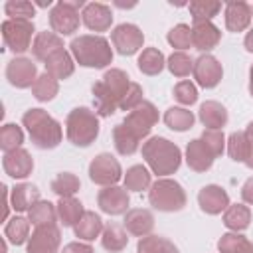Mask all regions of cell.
<instances>
[{
  "label": "cell",
  "instance_id": "cell-1",
  "mask_svg": "<svg viewBox=\"0 0 253 253\" xmlns=\"http://www.w3.org/2000/svg\"><path fill=\"white\" fill-rule=\"evenodd\" d=\"M130 77L117 67H111L103 73L99 81L93 83V103H95V113L99 117H111L119 107L123 97L126 95L130 87Z\"/></svg>",
  "mask_w": 253,
  "mask_h": 253
},
{
  "label": "cell",
  "instance_id": "cell-2",
  "mask_svg": "<svg viewBox=\"0 0 253 253\" xmlns=\"http://www.w3.org/2000/svg\"><path fill=\"white\" fill-rule=\"evenodd\" d=\"M22 125L26 126L32 144L40 150H51L59 146L63 138V128L59 121H55L43 109H28L22 115Z\"/></svg>",
  "mask_w": 253,
  "mask_h": 253
},
{
  "label": "cell",
  "instance_id": "cell-3",
  "mask_svg": "<svg viewBox=\"0 0 253 253\" xmlns=\"http://www.w3.org/2000/svg\"><path fill=\"white\" fill-rule=\"evenodd\" d=\"M142 158L146 166L152 170V174L160 178L174 174L182 164V152L178 144L164 136H150L142 144Z\"/></svg>",
  "mask_w": 253,
  "mask_h": 253
},
{
  "label": "cell",
  "instance_id": "cell-4",
  "mask_svg": "<svg viewBox=\"0 0 253 253\" xmlns=\"http://www.w3.org/2000/svg\"><path fill=\"white\" fill-rule=\"evenodd\" d=\"M69 51L73 55V59L83 65V67H91V69H105L107 65L113 63V47L111 42L103 36H79L73 38L69 43Z\"/></svg>",
  "mask_w": 253,
  "mask_h": 253
},
{
  "label": "cell",
  "instance_id": "cell-5",
  "mask_svg": "<svg viewBox=\"0 0 253 253\" xmlns=\"http://www.w3.org/2000/svg\"><path fill=\"white\" fill-rule=\"evenodd\" d=\"M65 136L73 146H91L99 136V115L87 107L71 109L65 119Z\"/></svg>",
  "mask_w": 253,
  "mask_h": 253
},
{
  "label": "cell",
  "instance_id": "cell-6",
  "mask_svg": "<svg viewBox=\"0 0 253 253\" xmlns=\"http://www.w3.org/2000/svg\"><path fill=\"white\" fill-rule=\"evenodd\" d=\"M148 202L154 210L172 213V211L184 210L188 198H186V190L182 188L180 182H176L172 178H158L148 188Z\"/></svg>",
  "mask_w": 253,
  "mask_h": 253
},
{
  "label": "cell",
  "instance_id": "cell-7",
  "mask_svg": "<svg viewBox=\"0 0 253 253\" xmlns=\"http://www.w3.org/2000/svg\"><path fill=\"white\" fill-rule=\"evenodd\" d=\"M79 8H85L83 0H59L57 4L51 6L49 10V28L51 32H55L57 36H71L79 30L81 22V14Z\"/></svg>",
  "mask_w": 253,
  "mask_h": 253
},
{
  "label": "cell",
  "instance_id": "cell-8",
  "mask_svg": "<svg viewBox=\"0 0 253 253\" xmlns=\"http://www.w3.org/2000/svg\"><path fill=\"white\" fill-rule=\"evenodd\" d=\"M34 22L32 20H10L6 18L2 22V40L4 45L16 55L26 53L28 49H32V43L36 38L34 36Z\"/></svg>",
  "mask_w": 253,
  "mask_h": 253
},
{
  "label": "cell",
  "instance_id": "cell-9",
  "mask_svg": "<svg viewBox=\"0 0 253 253\" xmlns=\"http://www.w3.org/2000/svg\"><path fill=\"white\" fill-rule=\"evenodd\" d=\"M123 168H121V162L109 154V152H101L97 154L91 164H89V178L93 184L97 186H117V182L123 178Z\"/></svg>",
  "mask_w": 253,
  "mask_h": 253
},
{
  "label": "cell",
  "instance_id": "cell-10",
  "mask_svg": "<svg viewBox=\"0 0 253 253\" xmlns=\"http://www.w3.org/2000/svg\"><path fill=\"white\" fill-rule=\"evenodd\" d=\"M158 123V109L150 101H142L138 107H134L130 113H126L123 125L138 138H146L152 130V126Z\"/></svg>",
  "mask_w": 253,
  "mask_h": 253
},
{
  "label": "cell",
  "instance_id": "cell-11",
  "mask_svg": "<svg viewBox=\"0 0 253 253\" xmlns=\"http://www.w3.org/2000/svg\"><path fill=\"white\" fill-rule=\"evenodd\" d=\"M111 43L121 55H134L144 45V34L136 24H119L111 32Z\"/></svg>",
  "mask_w": 253,
  "mask_h": 253
},
{
  "label": "cell",
  "instance_id": "cell-12",
  "mask_svg": "<svg viewBox=\"0 0 253 253\" xmlns=\"http://www.w3.org/2000/svg\"><path fill=\"white\" fill-rule=\"evenodd\" d=\"M192 75L196 79V83L204 89H213L219 85L221 77H223V67L219 63V59L211 53H202L198 59H194V69Z\"/></svg>",
  "mask_w": 253,
  "mask_h": 253
},
{
  "label": "cell",
  "instance_id": "cell-13",
  "mask_svg": "<svg viewBox=\"0 0 253 253\" xmlns=\"http://www.w3.org/2000/svg\"><path fill=\"white\" fill-rule=\"evenodd\" d=\"M6 79L16 89H28L38 79V67L30 57H14L6 65Z\"/></svg>",
  "mask_w": 253,
  "mask_h": 253
},
{
  "label": "cell",
  "instance_id": "cell-14",
  "mask_svg": "<svg viewBox=\"0 0 253 253\" xmlns=\"http://www.w3.org/2000/svg\"><path fill=\"white\" fill-rule=\"evenodd\" d=\"M97 206L109 215H123L128 211L130 196L125 186H107L97 194Z\"/></svg>",
  "mask_w": 253,
  "mask_h": 253
},
{
  "label": "cell",
  "instance_id": "cell-15",
  "mask_svg": "<svg viewBox=\"0 0 253 253\" xmlns=\"http://www.w3.org/2000/svg\"><path fill=\"white\" fill-rule=\"evenodd\" d=\"M61 231L57 225L36 227L26 243V253H59Z\"/></svg>",
  "mask_w": 253,
  "mask_h": 253
},
{
  "label": "cell",
  "instance_id": "cell-16",
  "mask_svg": "<svg viewBox=\"0 0 253 253\" xmlns=\"http://www.w3.org/2000/svg\"><path fill=\"white\" fill-rule=\"evenodd\" d=\"M2 168L4 172L14 180H24L34 170V158L26 148H16L10 152H4L2 156Z\"/></svg>",
  "mask_w": 253,
  "mask_h": 253
},
{
  "label": "cell",
  "instance_id": "cell-17",
  "mask_svg": "<svg viewBox=\"0 0 253 253\" xmlns=\"http://www.w3.org/2000/svg\"><path fill=\"white\" fill-rule=\"evenodd\" d=\"M198 206L204 213L217 215L229 208V194L217 184H208L198 192Z\"/></svg>",
  "mask_w": 253,
  "mask_h": 253
},
{
  "label": "cell",
  "instance_id": "cell-18",
  "mask_svg": "<svg viewBox=\"0 0 253 253\" xmlns=\"http://www.w3.org/2000/svg\"><path fill=\"white\" fill-rule=\"evenodd\" d=\"M81 22L91 32H107L113 24V10L103 2H87L81 10Z\"/></svg>",
  "mask_w": 253,
  "mask_h": 253
},
{
  "label": "cell",
  "instance_id": "cell-19",
  "mask_svg": "<svg viewBox=\"0 0 253 253\" xmlns=\"http://www.w3.org/2000/svg\"><path fill=\"white\" fill-rule=\"evenodd\" d=\"M213 152L206 146V142L202 138H194L186 144V164L190 166V170L194 172H208L213 166Z\"/></svg>",
  "mask_w": 253,
  "mask_h": 253
},
{
  "label": "cell",
  "instance_id": "cell-20",
  "mask_svg": "<svg viewBox=\"0 0 253 253\" xmlns=\"http://www.w3.org/2000/svg\"><path fill=\"white\" fill-rule=\"evenodd\" d=\"M221 42V32L213 22H200L192 26V47L210 53Z\"/></svg>",
  "mask_w": 253,
  "mask_h": 253
},
{
  "label": "cell",
  "instance_id": "cell-21",
  "mask_svg": "<svg viewBox=\"0 0 253 253\" xmlns=\"http://www.w3.org/2000/svg\"><path fill=\"white\" fill-rule=\"evenodd\" d=\"M123 227L134 237H146L154 227V215L144 208H132L125 213Z\"/></svg>",
  "mask_w": 253,
  "mask_h": 253
},
{
  "label": "cell",
  "instance_id": "cell-22",
  "mask_svg": "<svg viewBox=\"0 0 253 253\" xmlns=\"http://www.w3.org/2000/svg\"><path fill=\"white\" fill-rule=\"evenodd\" d=\"M251 6L247 2H227L223 8V20H225V28L229 32H243L249 28L251 24Z\"/></svg>",
  "mask_w": 253,
  "mask_h": 253
},
{
  "label": "cell",
  "instance_id": "cell-23",
  "mask_svg": "<svg viewBox=\"0 0 253 253\" xmlns=\"http://www.w3.org/2000/svg\"><path fill=\"white\" fill-rule=\"evenodd\" d=\"M63 49V40L61 36H57L55 32H38L36 38H34V43H32V55L38 59V61H47L55 51Z\"/></svg>",
  "mask_w": 253,
  "mask_h": 253
},
{
  "label": "cell",
  "instance_id": "cell-24",
  "mask_svg": "<svg viewBox=\"0 0 253 253\" xmlns=\"http://www.w3.org/2000/svg\"><path fill=\"white\" fill-rule=\"evenodd\" d=\"M198 119L202 121V125L210 130H221L227 121H229V115H227V109L217 103V101H204L200 105V111H198Z\"/></svg>",
  "mask_w": 253,
  "mask_h": 253
},
{
  "label": "cell",
  "instance_id": "cell-25",
  "mask_svg": "<svg viewBox=\"0 0 253 253\" xmlns=\"http://www.w3.org/2000/svg\"><path fill=\"white\" fill-rule=\"evenodd\" d=\"M40 202V190L36 184L20 182L10 190V204L14 211H30Z\"/></svg>",
  "mask_w": 253,
  "mask_h": 253
},
{
  "label": "cell",
  "instance_id": "cell-26",
  "mask_svg": "<svg viewBox=\"0 0 253 253\" xmlns=\"http://www.w3.org/2000/svg\"><path fill=\"white\" fill-rule=\"evenodd\" d=\"M103 229H105V223H103L101 215L95 213V211H89V210H85L83 217H81V219L75 223V227H73L75 237H79V239L85 241V243L93 241L95 237H101Z\"/></svg>",
  "mask_w": 253,
  "mask_h": 253
},
{
  "label": "cell",
  "instance_id": "cell-27",
  "mask_svg": "<svg viewBox=\"0 0 253 253\" xmlns=\"http://www.w3.org/2000/svg\"><path fill=\"white\" fill-rule=\"evenodd\" d=\"M43 65H45V71H47L51 77H55L57 81H59V79H67V77H71L73 71H75L73 55H71V51H67V49H59V51H55Z\"/></svg>",
  "mask_w": 253,
  "mask_h": 253
},
{
  "label": "cell",
  "instance_id": "cell-28",
  "mask_svg": "<svg viewBox=\"0 0 253 253\" xmlns=\"http://www.w3.org/2000/svg\"><path fill=\"white\" fill-rule=\"evenodd\" d=\"M221 219L227 229L241 233L251 225V210L247 204H229V208L223 211Z\"/></svg>",
  "mask_w": 253,
  "mask_h": 253
},
{
  "label": "cell",
  "instance_id": "cell-29",
  "mask_svg": "<svg viewBox=\"0 0 253 253\" xmlns=\"http://www.w3.org/2000/svg\"><path fill=\"white\" fill-rule=\"evenodd\" d=\"M28 219L34 227H47V225H57V206L47 202V200H40L36 206H32V210L28 211Z\"/></svg>",
  "mask_w": 253,
  "mask_h": 253
},
{
  "label": "cell",
  "instance_id": "cell-30",
  "mask_svg": "<svg viewBox=\"0 0 253 253\" xmlns=\"http://www.w3.org/2000/svg\"><path fill=\"white\" fill-rule=\"evenodd\" d=\"M101 245L109 253H119L128 245V231L119 223H107L101 233Z\"/></svg>",
  "mask_w": 253,
  "mask_h": 253
},
{
  "label": "cell",
  "instance_id": "cell-31",
  "mask_svg": "<svg viewBox=\"0 0 253 253\" xmlns=\"http://www.w3.org/2000/svg\"><path fill=\"white\" fill-rule=\"evenodd\" d=\"M57 206V217L63 227H75V223L83 217L85 208L77 198H59Z\"/></svg>",
  "mask_w": 253,
  "mask_h": 253
},
{
  "label": "cell",
  "instance_id": "cell-32",
  "mask_svg": "<svg viewBox=\"0 0 253 253\" xmlns=\"http://www.w3.org/2000/svg\"><path fill=\"white\" fill-rule=\"evenodd\" d=\"M123 182L128 192H142L152 186V174L144 164H134V166L126 168Z\"/></svg>",
  "mask_w": 253,
  "mask_h": 253
},
{
  "label": "cell",
  "instance_id": "cell-33",
  "mask_svg": "<svg viewBox=\"0 0 253 253\" xmlns=\"http://www.w3.org/2000/svg\"><path fill=\"white\" fill-rule=\"evenodd\" d=\"M136 65L144 75H158L166 67V57L158 47H144L138 55Z\"/></svg>",
  "mask_w": 253,
  "mask_h": 253
},
{
  "label": "cell",
  "instance_id": "cell-34",
  "mask_svg": "<svg viewBox=\"0 0 253 253\" xmlns=\"http://www.w3.org/2000/svg\"><path fill=\"white\" fill-rule=\"evenodd\" d=\"M113 144H115V150H117L121 156H130V154H134V152L138 150L140 140H138L123 123H119V125H115V128H113Z\"/></svg>",
  "mask_w": 253,
  "mask_h": 253
},
{
  "label": "cell",
  "instance_id": "cell-35",
  "mask_svg": "<svg viewBox=\"0 0 253 253\" xmlns=\"http://www.w3.org/2000/svg\"><path fill=\"white\" fill-rule=\"evenodd\" d=\"M30 219L22 217V215H12L6 225H4V237L12 243V245H22L28 243L30 239Z\"/></svg>",
  "mask_w": 253,
  "mask_h": 253
},
{
  "label": "cell",
  "instance_id": "cell-36",
  "mask_svg": "<svg viewBox=\"0 0 253 253\" xmlns=\"http://www.w3.org/2000/svg\"><path fill=\"white\" fill-rule=\"evenodd\" d=\"M194 113L188 111L186 107H170L166 113H164V125L170 128V130H176V132H184L188 128L194 126Z\"/></svg>",
  "mask_w": 253,
  "mask_h": 253
},
{
  "label": "cell",
  "instance_id": "cell-37",
  "mask_svg": "<svg viewBox=\"0 0 253 253\" xmlns=\"http://www.w3.org/2000/svg\"><path fill=\"white\" fill-rule=\"evenodd\" d=\"M59 93V81L55 77H51L47 71L40 73L36 83L32 85V95L40 101V103H47L51 99H55V95Z\"/></svg>",
  "mask_w": 253,
  "mask_h": 253
},
{
  "label": "cell",
  "instance_id": "cell-38",
  "mask_svg": "<svg viewBox=\"0 0 253 253\" xmlns=\"http://www.w3.org/2000/svg\"><path fill=\"white\" fill-rule=\"evenodd\" d=\"M217 251L219 253H253V241H249L241 233L229 231V233H223L219 237Z\"/></svg>",
  "mask_w": 253,
  "mask_h": 253
},
{
  "label": "cell",
  "instance_id": "cell-39",
  "mask_svg": "<svg viewBox=\"0 0 253 253\" xmlns=\"http://www.w3.org/2000/svg\"><path fill=\"white\" fill-rule=\"evenodd\" d=\"M136 251H138V253H180L178 247H176L168 237L152 235V233L138 239Z\"/></svg>",
  "mask_w": 253,
  "mask_h": 253
},
{
  "label": "cell",
  "instance_id": "cell-40",
  "mask_svg": "<svg viewBox=\"0 0 253 253\" xmlns=\"http://www.w3.org/2000/svg\"><path fill=\"white\" fill-rule=\"evenodd\" d=\"M49 188H51V192H53L55 196H59V198H73V196L79 192L81 182H79V178H77L73 172H61V174H57V176L51 180Z\"/></svg>",
  "mask_w": 253,
  "mask_h": 253
},
{
  "label": "cell",
  "instance_id": "cell-41",
  "mask_svg": "<svg viewBox=\"0 0 253 253\" xmlns=\"http://www.w3.org/2000/svg\"><path fill=\"white\" fill-rule=\"evenodd\" d=\"M190 16L194 24L200 22H211L213 16H217V12L221 10V2H211V0H194L188 4Z\"/></svg>",
  "mask_w": 253,
  "mask_h": 253
},
{
  "label": "cell",
  "instance_id": "cell-42",
  "mask_svg": "<svg viewBox=\"0 0 253 253\" xmlns=\"http://www.w3.org/2000/svg\"><path fill=\"white\" fill-rule=\"evenodd\" d=\"M22 142H24V130L16 123H6L0 128V148L4 152H10V150L20 148Z\"/></svg>",
  "mask_w": 253,
  "mask_h": 253
},
{
  "label": "cell",
  "instance_id": "cell-43",
  "mask_svg": "<svg viewBox=\"0 0 253 253\" xmlns=\"http://www.w3.org/2000/svg\"><path fill=\"white\" fill-rule=\"evenodd\" d=\"M166 40L176 51H186L192 47V28L188 24H176L166 34Z\"/></svg>",
  "mask_w": 253,
  "mask_h": 253
},
{
  "label": "cell",
  "instance_id": "cell-44",
  "mask_svg": "<svg viewBox=\"0 0 253 253\" xmlns=\"http://www.w3.org/2000/svg\"><path fill=\"white\" fill-rule=\"evenodd\" d=\"M166 67L174 77H188L194 69V59L186 53V51H174L168 59H166Z\"/></svg>",
  "mask_w": 253,
  "mask_h": 253
},
{
  "label": "cell",
  "instance_id": "cell-45",
  "mask_svg": "<svg viewBox=\"0 0 253 253\" xmlns=\"http://www.w3.org/2000/svg\"><path fill=\"white\" fill-rule=\"evenodd\" d=\"M4 14L10 20H32L36 16V6L28 0H8L4 4Z\"/></svg>",
  "mask_w": 253,
  "mask_h": 253
},
{
  "label": "cell",
  "instance_id": "cell-46",
  "mask_svg": "<svg viewBox=\"0 0 253 253\" xmlns=\"http://www.w3.org/2000/svg\"><path fill=\"white\" fill-rule=\"evenodd\" d=\"M225 146H227V154L233 162H245V158H247V140H245L243 130L231 132Z\"/></svg>",
  "mask_w": 253,
  "mask_h": 253
},
{
  "label": "cell",
  "instance_id": "cell-47",
  "mask_svg": "<svg viewBox=\"0 0 253 253\" xmlns=\"http://www.w3.org/2000/svg\"><path fill=\"white\" fill-rule=\"evenodd\" d=\"M172 95H174V99H176L180 105H184V107H190V105H194V103L198 101V89H196V85H194L192 81H188V79L178 81V83L174 85Z\"/></svg>",
  "mask_w": 253,
  "mask_h": 253
},
{
  "label": "cell",
  "instance_id": "cell-48",
  "mask_svg": "<svg viewBox=\"0 0 253 253\" xmlns=\"http://www.w3.org/2000/svg\"><path fill=\"white\" fill-rule=\"evenodd\" d=\"M200 138L206 142V146L213 152L215 158L223 154V150H225V136H223V130H210V128H206Z\"/></svg>",
  "mask_w": 253,
  "mask_h": 253
},
{
  "label": "cell",
  "instance_id": "cell-49",
  "mask_svg": "<svg viewBox=\"0 0 253 253\" xmlns=\"http://www.w3.org/2000/svg\"><path fill=\"white\" fill-rule=\"evenodd\" d=\"M142 95H144V93H142V87H140L138 83H134V81H132V83H130V87H128V91H126V95L123 97V101H121V107H119V109H121V111H125V113H126V111L130 113L134 107H138V105L144 101V99H142Z\"/></svg>",
  "mask_w": 253,
  "mask_h": 253
},
{
  "label": "cell",
  "instance_id": "cell-50",
  "mask_svg": "<svg viewBox=\"0 0 253 253\" xmlns=\"http://www.w3.org/2000/svg\"><path fill=\"white\" fill-rule=\"evenodd\" d=\"M243 132H245V140H247V158L243 164H247L253 170V121L247 125V128Z\"/></svg>",
  "mask_w": 253,
  "mask_h": 253
},
{
  "label": "cell",
  "instance_id": "cell-51",
  "mask_svg": "<svg viewBox=\"0 0 253 253\" xmlns=\"http://www.w3.org/2000/svg\"><path fill=\"white\" fill-rule=\"evenodd\" d=\"M61 253H95V249L89 245V243H83V241H71L67 245H63V251Z\"/></svg>",
  "mask_w": 253,
  "mask_h": 253
},
{
  "label": "cell",
  "instance_id": "cell-52",
  "mask_svg": "<svg viewBox=\"0 0 253 253\" xmlns=\"http://www.w3.org/2000/svg\"><path fill=\"white\" fill-rule=\"evenodd\" d=\"M241 200L247 206H253V176H249L241 186Z\"/></svg>",
  "mask_w": 253,
  "mask_h": 253
},
{
  "label": "cell",
  "instance_id": "cell-53",
  "mask_svg": "<svg viewBox=\"0 0 253 253\" xmlns=\"http://www.w3.org/2000/svg\"><path fill=\"white\" fill-rule=\"evenodd\" d=\"M243 45H245V49L249 51V53H253V28L245 34V40H243Z\"/></svg>",
  "mask_w": 253,
  "mask_h": 253
},
{
  "label": "cell",
  "instance_id": "cell-54",
  "mask_svg": "<svg viewBox=\"0 0 253 253\" xmlns=\"http://www.w3.org/2000/svg\"><path fill=\"white\" fill-rule=\"evenodd\" d=\"M249 93H251V97H253V65L249 67Z\"/></svg>",
  "mask_w": 253,
  "mask_h": 253
},
{
  "label": "cell",
  "instance_id": "cell-55",
  "mask_svg": "<svg viewBox=\"0 0 253 253\" xmlns=\"http://www.w3.org/2000/svg\"><path fill=\"white\" fill-rule=\"evenodd\" d=\"M38 6H42V8H45V6H51V2L47 0V2H38Z\"/></svg>",
  "mask_w": 253,
  "mask_h": 253
},
{
  "label": "cell",
  "instance_id": "cell-56",
  "mask_svg": "<svg viewBox=\"0 0 253 253\" xmlns=\"http://www.w3.org/2000/svg\"><path fill=\"white\" fill-rule=\"evenodd\" d=\"M251 14H253V6H251Z\"/></svg>",
  "mask_w": 253,
  "mask_h": 253
}]
</instances>
